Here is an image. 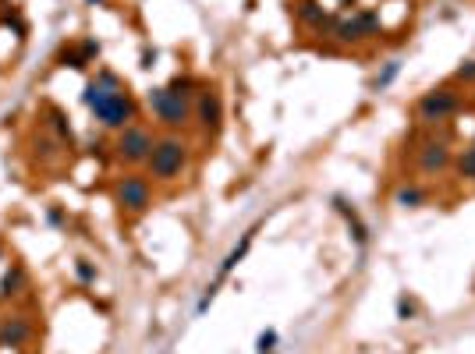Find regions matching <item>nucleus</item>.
<instances>
[{"instance_id": "nucleus-1", "label": "nucleus", "mask_w": 475, "mask_h": 354, "mask_svg": "<svg viewBox=\"0 0 475 354\" xmlns=\"http://www.w3.org/2000/svg\"><path fill=\"white\" fill-rule=\"evenodd\" d=\"M82 103L93 110V117L107 131H124L128 124H135V114H139L128 85L114 71H96V78L82 93Z\"/></svg>"}, {"instance_id": "nucleus-2", "label": "nucleus", "mask_w": 475, "mask_h": 354, "mask_svg": "<svg viewBox=\"0 0 475 354\" xmlns=\"http://www.w3.org/2000/svg\"><path fill=\"white\" fill-rule=\"evenodd\" d=\"M188 156H192L188 142H184L177 131H170V135L156 138L146 170H149L153 181H177V177L184 174V167H188Z\"/></svg>"}, {"instance_id": "nucleus-3", "label": "nucleus", "mask_w": 475, "mask_h": 354, "mask_svg": "<svg viewBox=\"0 0 475 354\" xmlns=\"http://www.w3.org/2000/svg\"><path fill=\"white\" fill-rule=\"evenodd\" d=\"M457 110H461V89L454 82L436 85V89H429L415 100V121L422 128H443Z\"/></svg>"}, {"instance_id": "nucleus-4", "label": "nucleus", "mask_w": 475, "mask_h": 354, "mask_svg": "<svg viewBox=\"0 0 475 354\" xmlns=\"http://www.w3.org/2000/svg\"><path fill=\"white\" fill-rule=\"evenodd\" d=\"M450 163H454V149H450V142H447V131L436 135V128H426V131H422V146L415 149V167L433 177V174L450 170Z\"/></svg>"}, {"instance_id": "nucleus-5", "label": "nucleus", "mask_w": 475, "mask_h": 354, "mask_svg": "<svg viewBox=\"0 0 475 354\" xmlns=\"http://www.w3.org/2000/svg\"><path fill=\"white\" fill-rule=\"evenodd\" d=\"M192 103H195V100H184V96L170 93V89H153V93H149V110H153L156 121H160L163 128H170V131H177V128H184V124L192 121Z\"/></svg>"}, {"instance_id": "nucleus-6", "label": "nucleus", "mask_w": 475, "mask_h": 354, "mask_svg": "<svg viewBox=\"0 0 475 354\" xmlns=\"http://www.w3.org/2000/svg\"><path fill=\"white\" fill-rule=\"evenodd\" d=\"M153 146H156V135H153L149 128H142V124H128V128L117 135V142H114V156H117L121 163L139 167V163H149Z\"/></svg>"}, {"instance_id": "nucleus-7", "label": "nucleus", "mask_w": 475, "mask_h": 354, "mask_svg": "<svg viewBox=\"0 0 475 354\" xmlns=\"http://www.w3.org/2000/svg\"><path fill=\"white\" fill-rule=\"evenodd\" d=\"M114 199L124 213H146L153 206V188H149V177L142 174H124L114 188Z\"/></svg>"}, {"instance_id": "nucleus-8", "label": "nucleus", "mask_w": 475, "mask_h": 354, "mask_svg": "<svg viewBox=\"0 0 475 354\" xmlns=\"http://www.w3.org/2000/svg\"><path fill=\"white\" fill-rule=\"evenodd\" d=\"M192 121H195L206 135H216V131L223 128V100H220L216 93L202 89V93L195 96V103H192Z\"/></svg>"}, {"instance_id": "nucleus-9", "label": "nucleus", "mask_w": 475, "mask_h": 354, "mask_svg": "<svg viewBox=\"0 0 475 354\" xmlns=\"http://www.w3.org/2000/svg\"><path fill=\"white\" fill-rule=\"evenodd\" d=\"M33 340V322L25 315L0 319V347H22Z\"/></svg>"}, {"instance_id": "nucleus-10", "label": "nucleus", "mask_w": 475, "mask_h": 354, "mask_svg": "<svg viewBox=\"0 0 475 354\" xmlns=\"http://www.w3.org/2000/svg\"><path fill=\"white\" fill-rule=\"evenodd\" d=\"M330 40H337L341 47H355V43H365V36H362V25H358V18L355 15H337V25H334V36Z\"/></svg>"}, {"instance_id": "nucleus-11", "label": "nucleus", "mask_w": 475, "mask_h": 354, "mask_svg": "<svg viewBox=\"0 0 475 354\" xmlns=\"http://www.w3.org/2000/svg\"><path fill=\"white\" fill-rule=\"evenodd\" d=\"M426 202H429V188H422L415 181H408L394 191V206H401V209H422Z\"/></svg>"}, {"instance_id": "nucleus-12", "label": "nucleus", "mask_w": 475, "mask_h": 354, "mask_svg": "<svg viewBox=\"0 0 475 354\" xmlns=\"http://www.w3.org/2000/svg\"><path fill=\"white\" fill-rule=\"evenodd\" d=\"M295 15H298V22H302L309 33H316V29H319V25L330 18V11L323 8V0H302Z\"/></svg>"}, {"instance_id": "nucleus-13", "label": "nucleus", "mask_w": 475, "mask_h": 354, "mask_svg": "<svg viewBox=\"0 0 475 354\" xmlns=\"http://www.w3.org/2000/svg\"><path fill=\"white\" fill-rule=\"evenodd\" d=\"M96 57H100V43H96V40H86L78 50H64V54H61V64H64V68H68V64H71V68H86V64H93Z\"/></svg>"}, {"instance_id": "nucleus-14", "label": "nucleus", "mask_w": 475, "mask_h": 354, "mask_svg": "<svg viewBox=\"0 0 475 354\" xmlns=\"http://www.w3.org/2000/svg\"><path fill=\"white\" fill-rule=\"evenodd\" d=\"M454 177L457 181H475V142L464 146L461 153H454V163H450Z\"/></svg>"}, {"instance_id": "nucleus-15", "label": "nucleus", "mask_w": 475, "mask_h": 354, "mask_svg": "<svg viewBox=\"0 0 475 354\" xmlns=\"http://www.w3.org/2000/svg\"><path fill=\"white\" fill-rule=\"evenodd\" d=\"M355 18H358V25H362V36H365V40L383 36V18H380V11H376V8H358V11H355Z\"/></svg>"}, {"instance_id": "nucleus-16", "label": "nucleus", "mask_w": 475, "mask_h": 354, "mask_svg": "<svg viewBox=\"0 0 475 354\" xmlns=\"http://www.w3.org/2000/svg\"><path fill=\"white\" fill-rule=\"evenodd\" d=\"M256 230H259V227H252V230H249V234L242 237V244H238V248H234V252H230V255L223 259V266H220V276H227V273H230V269H234L238 262H242V259H245V252H249V244L256 241Z\"/></svg>"}, {"instance_id": "nucleus-17", "label": "nucleus", "mask_w": 475, "mask_h": 354, "mask_svg": "<svg viewBox=\"0 0 475 354\" xmlns=\"http://www.w3.org/2000/svg\"><path fill=\"white\" fill-rule=\"evenodd\" d=\"M25 283H29V273H25L22 266H15V269L4 276V283H0V290H4V297H15V294L25 290Z\"/></svg>"}, {"instance_id": "nucleus-18", "label": "nucleus", "mask_w": 475, "mask_h": 354, "mask_svg": "<svg viewBox=\"0 0 475 354\" xmlns=\"http://www.w3.org/2000/svg\"><path fill=\"white\" fill-rule=\"evenodd\" d=\"M167 89H170V93H177V96H184V100H195V93H202V89H199V82H195L192 75H177Z\"/></svg>"}, {"instance_id": "nucleus-19", "label": "nucleus", "mask_w": 475, "mask_h": 354, "mask_svg": "<svg viewBox=\"0 0 475 354\" xmlns=\"http://www.w3.org/2000/svg\"><path fill=\"white\" fill-rule=\"evenodd\" d=\"M454 85H475V61L457 64V71H454Z\"/></svg>"}, {"instance_id": "nucleus-20", "label": "nucleus", "mask_w": 475, "mask_h": 354, "mask_svg": "<svg viewBox=\"0 0 475 354\" xmlns=\"http://www.w3.org/2000/svg\"><path fill=\"white\" fill-rule=\"evenodd\" d=\"M397 71H401V64H397V61H390V64L383 68V75H380V78L373 82V89H376V93H380V89H387V85H390V82L397 78Z\"/></svg>"}, {"instance_id": "nucleus-21", "label": "nucleus", "mask_w": 475, "mask_h": 354, "mask_svg": "<svg viewBox=\"0 0 475 354\" xmlns=\"http://www.w3.org/2000/svg\"><path fill=\"white\" fill-rule=\"evenodd\" d=\"M75 269H78V280H82V283H93V280H96V266H93V262L78 259V266H75Z\"/></svg>"}, {"instance_id": "nucleus-22", "label": "nucleus", "mask_w": 475, "mask_h": 354, "mask_svg": "<svg viewBox=\"0 0 475 354\" xmlns=\"http://www.w3.org/2000/svg\"><path fill=\"white\" fill-rule=\"evenodd\" d=\"M397 315H401V319H415V301L401 294V297H397Z\"/></svg>"}, {"instance_id": "nucleus-23", "label": "nucleus", "mask_w": 475, "mask_h": 354, "mask_svg": "<svg viewBox=\"0 0 475 354\" xmlns=\"http://www.w3.org/2000/svg\"><path fill=\"white\" fill-rule=\"evenodd\" d=\"M54 128H57V135H61L64 142H71V124L64 121V114H54Z\"/></svg>"}, {"instance_id": "nucleus-24", "label": "nucleus", "mask_w": 475, "mask_h": 354, "mask_svg": "<svg viewBox=\"0 0 475 354\" xmlns=\"http://www.w3.org/2000/svg\"><path fill=\"white\" fill-rule=\"evenodd\" d=\"M274 347H277V333H274V329H266V333L259 336V354H270Z\"/></svg>"}, {"instance_id": "nucleus-25", "label": "nucleus", "mask_w": 475, "mask_h": 354, "mask_svg": "<svg viewBox=\"0 0 475 354\" xmlns=\"http://www.w3.org/2000/svg\"><path fill=\"white\" fill-rule=\"evenodd\" d=\"M355 4V0H341V8H351Z\"/></svg>"}, {"instance_id": "nucleus-26", "label": "nucleus", "mask_w": 475, "mask_h": 354, "mask_svg": "<svg viewBox=\"0 0 475 354\" xmlns=\"http://www.w3.org/2000/svg\"><path fill=\"white\" fill-rule=\"evenodd\" d=\"M89 4H103V0H89Z\"/></svg>"}]
</instances>
